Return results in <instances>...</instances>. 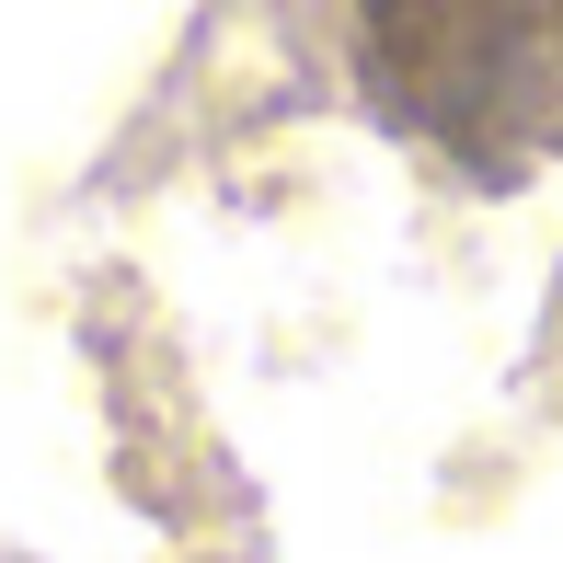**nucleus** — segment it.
Masks as SVG:
<instances>
[{
	"label": "nucleus",
	"instance_id": "obj_1",
	"mask_svg": "<svg viewBox=\"0 0 563 563\" xmlns=\"http://www.w3.org/2000/svg\"><path fill=\"white\" fill-rule=\"evenodd\" d=\"M345 81L449 173L529 185L563 162V0H356Z\"/></svg>",
	"mask_w": 563,
	"mask_h": 563
}]
</instances>
